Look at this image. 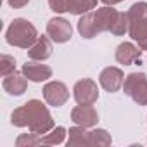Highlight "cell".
<instances>
[{
	"mask_svg": "<svg viewBox=\"0 0 147 147\" xmlns=\"http://www.w3.org/2000/svg\"><path fill=\"white\" fill-rule=\"evenodd\" d=\"M11 123L14 126H28L30 131L36 135H45L54 128V119L49 113V109L42 104V100L31 99L21 107L14 109L11 114Z\"/></svg>",
	"mask_w": 147,
	"mask_h": 147,
	"instance_id": "6da1fadb",
	"label": "cell"
},
{
	"mask_svg": "<svg viewBox=\"0 0 147 147\" xmlns=\"http://www.w3.org/2000/svg\"><path fill=\"white\" fill-rule=\"evenodd\" d=\"M36 38H38L36 28L28 19H23V18L14 19L5 33L7 43L12 47H19V49H30L36 42Z\"/></svg>",
	"mask_w": 147,
	"mask_h": 147,
	"instance_id": "7a4b0ae2",
	"label": "cell"
},
{
	"mask_svg": "<svg viewBox=\"0 0 147 147\" xmlns=\"http://www.w3.org/2000/svg\"><path fill=\"white\" fill-rule=\"evenodd\" d=\"M126 16H128V23H130L128 33L135 42H138L142 36L147 35V2L133 4L128 9Z\"/></svg>",
	"mask_w": 147,
	"mask_h": 147,
	"instance_id": "3957f363",
	"label": "cell"
},
{
	"mask_svg": "<svg viewBox=\"0 0 147 147\" xmlns=\"http://www.w3.org/2000/svg\"><path fill=\"white\" fill-rule=\"evenodd\" d=\"M123 90L125 95H128L138 106H147V75L130 73L123 82Z\"/></svg>",
	"mask_w": 147,
	"mask_h": 147,
	"instance_id": "277c9868",
	"label": "cell"
},
{
	"mask_svg": "<svg viewBox=\"0 0 147 147\" xmlns=\"http://www.w3.org/2000/svg\"><path fill=\"white\" fill-rule=\"evenodd\" d=\"M73 95H75V100L78 104L83 106H94L99 99V88L97 83L90 78H83L80 82L75 83V88H73Z\"/></svg>",
	"mask_w": 147,
	"mask_h": 147,
	"instance_id": "5b68a950",
	"label": "cell"
},
{
	"mask_svg": "<svg viewBox=\"0 0 147 147\" xmlns=\"http://www.w3.org/2000/svg\"><path fill=\"white\" fill-rule=\"evenodd\" d=\"M43 99L47 100L49 106L61 107L67 102L69 99V90L62 82H49L43 87Z\"/></svg>",
	"mask_w": 147,
	"mask_h": 147,
	"instance_id": "8992f818",
	"label": "cell"
},
{
	"mask_svg": "<svg viewBox=\"0 0 147 147\" xmlns=\"http://www.w3.org/2000/svg\"><path fill=\"white\" fill-rule=\"evenodd\" d=\"M99 82H100V87L109 92V94H114L118 92L121 87H123V82H125V75L119 67H114V66H109V67H104L99 75Z\"/></svg>",
	"mask_w": 147,
	"mask_h": 147,
	"instance_id": "52a82bcc",
	"label": "cell"
},
{
	"mask_svg": "<svg viewBox=\"0 0 147 147\" xmlns=\"http://www.w3.org/2000/svg\"><path fill=\"white\" fill-rule=\"evenodd\" d=\"M47 35L55 43H66L73 35V28L64 18H52L47 23Z\"/></svg>",
	"mask_w": 147,
	"mask_h": 147,
	"instance_id": "ba28073f",
	"label": "cell"
},
{
	"mask_svg": "<svg viewBox=\"0 0 147 147\" xmlns=\"http://www.w3.org/2000/svg\"><path fill=\"white\" fill-rule=\"evenodd\" d=\"M21 71L30 82H35V83H42V82L52 78V69L47 64H40L38 61H33V59L30 62L23 64Z\"/></svg>",
	"mask_w": 147,
	"mask_h": 147,
	"instance_id": "9c48e42d",
	"label": "cell"
},
{
	"mask_svg": "<svg viewBox=\"0 0 147 147\" xmlns=\"http://www.w3.org/2000/svg\"><path fill=\"white\" fill-rule=\"evenodd\" d=\"M71 119L75 121L76 125H80V126L90 128V126H95V125H97V121H99V114H97V111H95L92 106L78 104L75 109L71 111Z\"/></svg>",
	"mask_w": 147,
	"mask_h": 147,
	"instance_id": "30bf717a",
	"label": "cell"
},
{
	"mask_svg": "<svg viewBox=\"0 0 147 147\" xmlns=\"http://www.w3.org/2000/svg\"><path fill=\"white\" fill-rule=\"evenodd\" d=\"M2 87H4V90H5L9 95H16V97H18V95H23V94L26 92L28 78L23 75V71H21V73L14 71V73H11V75L4 76Z\"/></svg>",
	"mask_w": 147,
	"mask_h": 147,
	"instance_id": "8fae6325",
	"label": "cell"
},
{
	"mask_svg": "<svg viewBox=\"0 0 147 147\" xmlns=\"http://www.w3.org/2000/svg\"><path fill=\"white\" fill-rule=\"evenodd\" d=\"M118 16H119V12H118L116 9H113V5H111V7L106 5V7L97 9V11H95V21H97V24H99L100 33H104V31H113V30H114V24H116V21H118Z\"/></svg>",
	"mask_w": 147,
	"mask_h": 147,
	"instance_id": "7c38bea8",
	"label": "cell"
},
{
	"mask_svg": "<svg viewBox=\"0 0 147 147\" xmlns=\"http://www.w3.org/2000/svg\"><path fill=\"white\" fill-rule=\"evenodd\" d=\"M52 55V42L50 36H38L36 42L28 49V57L33 61H45Z\"/></svg>",
	"mask_w": 147,
	"mask_h": 147,
	"instance_id": "4fadbf2b",
	"label": "cell"
},
{
	"mask_svg": "<svg viewBox=\"0 0 147 147\" xmlns=\"http://www.w3.org/2000/svg\"><path fill=\"white\" fill-rule=\"evenodd\" d=\"M116 61L119 64H125V66H130L133 64L137 59H140V50L138 47H135L133 43L130 42H123L116 47V54H114Z\"/></svg>",
	"mask_w": 147,
	"mask_h": 147,
	"instance_id": "5bb4252c",
	"label": "cell"
},
{
	"mask_svg": "<svg viewBox=\"0 0 147 147\" xmlns=\"http://www.w3.org/2000/svg\"><path fill=\"white\" fill-rule=\"evenodd\" d=\"M78 31L87 40H90V38H94V36H97L100 33L99 24L95 21V12H87V14H83L80 18V21H78Z\"/></svg>",
	"mask_w": 147,
	"mask_h": 147,
	"instance_id": "9a60e30c",
	"label": "cell"
},
{
	"mask_svg": "<svg viewBox=\"0 0 147 147\" xmlns=\"http://www.w3.org/2000/svg\"><path fill=\"white\" fill-rule=\"evenodd\" d=\"M88 133L85 130V126H73L69 128V140H67V147H83L88 145Z\"/></svg>",
	"mask_w": 147,
	"mask_h": 147,
	"instance_id": "2e32d148",
	"label": "cell"
},
{
	"mask_svg": "<svg viewBox=\"0 0 147 147\" xmlns=\"http://www.w3.org/2000/svg\"><path fill=\"white\" fill-rule=\"evenodd\" d=\"M97 0H69L67 2V12L75 14V16H83L95 9Z\"/></svg>",
	"mask_w": 147,
	"mask_h": 147,
	"instance_id": "e0dca14e",
	"label": "cell"
},
{
	"mask_svg": "<svg viewBox=\"0 0 147 147\" xmlns=\"http://www.w3.org/2000/svg\"><path fill=\"white\" fill-rule=\"evenodd\" d=\"M113 138L111 135L102 130V128H95L88 133V145H97V147H104V145H111Z\"/></svg>",
	"mask_w": 147,
	"mask_h": 147,
	"instance_id": "ac0fdd59",
	"label": "cell"
},
{
	"mask_svg": "<svg viewBox=\"0 0 147 147\" xmlns=\"http://www.w3.org/2000/svg\"><path fill=\"white\" fill-rule=\"evenodd\" d=\"M64 137H66V130L62 126H54L49 133H45L43 137H40V140L45 145H57V144L64 142Z\"/></svg>",
	"mask_w": 147,
	"mask_h": 147,
	"instance_id": "d6986e66",
	"label": "cell"
},
{
	"mask_svg": "<svg viewBox=\"0 0 147 147\" xmlns=\"http://www.w3.org/2000/svg\"><path fill=\"white\" fill-rule=\"evenodd\" d=\"M38 144H42V140H40L38 135L33 133V131L19 135L18 140H16V147H33V145H38Z\"/></svg>",
	"mask_w": 147,
	"mask_h": 147,
	"instance_id": "ffe728a7",
	"label": "cell"
},
{
	"mask_svg": "<svg viewBox=\"0 0 147 147\" xmlns=\"http://www.w3.org/2000/svg\"><path fill=\"white\" fill-rule=\"evenodd\" d=\"M0 64H2V66H0V73H2V76H7V75H11V73L16 71V61H14V57H11L7 54L2 55Z\"/></svg>",
	"mask_w": 147,
	"mask_h": 147,
	"instance_id": "44dd1931",
	"label": "cell"
},
{
	"mask_svg": "<svg viewBox=\"0 0 147 147\" xmlns=\"http://www.w3.org/2000/svg\"><path fill=\"white\" fill-rule=\"evenodd\" d=\"M47 2H49L50 9L54 12H59V14L67 12V2H69V0H47Z\"/></svg>",
	"mask_w": 147,
	"mask_h": 147,
	"instance_id": "7402d4cb",
	"label": "cell"
},
{
	"mask_svg": "<svg viewBox=\"0 0 147 147\" xmlns=\"http://www.w3.org/2000/svg\"><path fill=\"white\" fill-rule=\"evenodd\" d=\"M7 2H9V5L12 9H21V7H24V5L30 4V0H7Z\"/></svg>",
	"mask_w": 147,
	"mask_h": 147,
	"instance_id": "603a6c76",
	"label": "cell"
},
{
	"mask_svg": "<svg viewBox=\"0 0 147 147\" xmlns=\"http://www.w3.org/2000/svg\"><path fill=\"white\" fill-rule=\"evenodd\" d=\"M138 47H140L142 50H147V35H145V36H142V38L138 40Z\"/></svg>",
	"mask_w": 147,
	"mask_h": 147,
	"instance_id": "cb8c5ba5",
	"label": "cell"
},
{
	"mask_svg": "<svg viewBox=\"0 0 147 147\" xmlns=\"http://www.w3.org/2000/svg\"><path fill=\"white\" fill-rule=\"evenodd\" d=\"M119 2H123V0H102V4H106V5H116Z\"/></svg>",
	"mask_w": 147,
	"mask_h": 147,
	"instance_id": "d4e9b609",
	"label": "cell"
}]
</instances>
